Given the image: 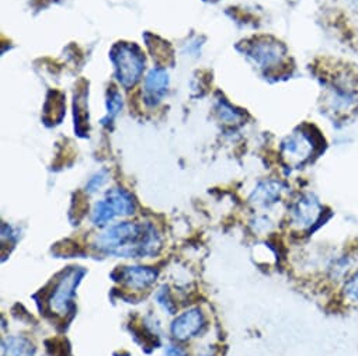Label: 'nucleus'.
I'll return each instance as SVG.
<instances>
[{"mask_svg": "<svg viewBox=\"0 0 358 356\" xmlns=\"http://www.w3.org/2000/svg\"><path fill=\"white\" fill-rule=\"evenodd\" d=\"M93 249L118 258H150L160 253L162 237L152 223L121 222L97 235Z\"/></svg>", "mask_w": 358, "mask_h": 356, "instance_id": "nucleus-1", "label": "nucleus"}, {"mask_svg": "<svg viewBox=\"0 0 358 356\" xmlns=\"http://www.w3.org/2000/svg\"><path fill=\"white\" fill-rule=\"evenodd\" d=\"M324 77L323 108L334 121L347 122L358 115V68L337 64Z\"/></svg>", "mask_w": 358, "mask_h": 356, "instance_id": "nucleus-2", "label": "nucleus"}, {"mask_svg": "<svg viewBox=\"0 0 358 356\" xmlns=\"http://www.w3.org/2000/svg\"><path fill=\"white\" fill-rule=\"evenodd\" d=\"M110 59L118 83L125 89L134 87L145 69V57L141 48L131 43H118L111 48Z\"/></svg>", "mask_w": 358, "mask_h": 356, "instance_id": "nucleus-3", "label": "nucleus"}, {"mask_svg": "<svg viewBox=\"0 0 358 356\" xmlns=\"http://www.w3.org/2000/svg\"><path fill=\"white\" fill-rule=\"evenodd\" d=\"M243 54L260 69L271 72L287 59V47L273 37H257L245 44Z\"/></svg>", "mask_w": 358, "mask_h": 356, "instance_id": "nucleus-4", "label": "nucleus"}, {"mask_svg": "<svg viewBox=\"0 0 358 356\" xmlns=\"http://www.w3.org/2000/svg\"><path fill=\"white\" fill-rule=\"evenodd\" d=\"M316 147V135L310 131L298 129L292 135L287 136L281 143V156L288 165L298 167L310 160Z\"/></svg>", "mask_w": 358, "mask_h": 356, "instance_id": "nucleus-5", "label": "nucleus"}, {"mask_svg": "<svg viewBox=\"0 0 358 356\" xmlns=\"http://www.w3.org/2000/svg\"><path fill=\"white\" fill-rule=\"evenodd\" d=\"M85 274L86 271L82 269L80 267H72L61 275V278L55 282L54 289L48 297V304L52 311H55L57 314L68 313L76 288L80 283Z\"/></svg>", "mask_w": 358, "mask_h": 356, "instance_id": "nucleus-6", "label": "nucleus"}, {"mask_svg": "<svg viewBox=\"0 0 358 356\" xmlns=\"http://www.w3.org/2000/svg\"><path fill=\"white\" fill-rule=\"evenodd\" d=\"M320 214L322 205L319 200L310 193L301 195L289 208V216L292 223L301 229H306L315 225Z\"/></svg>", "mask_w": 358, "mask_h": 356, "instance_id": "nucleus-7", "label": "nucleus"}, {"mask_svg": "<svg viewBox=\"0 0 358 356\" xmlns=\"http://www.w3.org/2000/svg\"><path fill=\"white\" fill-rule=\"evenodd\" d=\"M206 325L204 313L199 307H193L177 316L170 327L171 335L177 341H187L196 336Z\"/></svg>", "mask_w": 358, "mask_h": 356, "instance_id": "nucleus-8", "label": "nucleus"}, {"mask_svg": "<svg viewBox=\"0 0 358 356\" xmlns=\"http://www.w3.org/2000/svg\"><path fill=\"white\" fill-rule=\"evenodd\" d=\"M113 276L115 278V281L121 282L129 289L145 290L156 282L159 272L152 267L135 265V267H121L120 269L113 272Z\"/></svg>", "mask_w": 358, "mask_h": 356, "instance_id": "nucleus-9", "label": "nucleus"}, {"mask_svg": "<svg viewBox=\"0 0 358 356\" xmlns=\"http://www.w3.org/2000/svg\"><path fill=\"white\" fill-rule=\"evenodd\" d=\"M169 84H170V77L164 68L150 69L143 83L146 104L150 107L157 105L166 96L169 90Z\"/></svg>", "mask_w": 358, "mask_h": 356, "instance_id": "nucleus-10", "label": "nucleus"}, {"mask_svg": "<svg viewBox=\"0 0 358 356\" xmlns=\"http://www.w3.org/2000/svg\"><path fill=\"white\" fill-rule=\"evenodd\" d=\"M282 194V184L275 180H266L259 183L250 195V202L260 208H270L275 205Z\"/></svg>", "mask_w": 358, "mask_h": 356, "instance_id": "nucleus-11", "label": "nucleus"}, {"mask_svg": "<svg viewBox=\"0 0 358 356\" xmlns=\"http://www.w3.org/2000/svg\"><path fill=\"white\" fill-rule=\"evenodd\" d=\"M114 209L117 216H131L135 212L134 197L124 188H113L106 194L104 198Z\"/></svg>", "mask_w": 358, "mask_h": 356, "instance_id": "nucleus-12", "label": "nucleus"}, {"mask_svg": "<svg viewBox=\"0 0 358 356\" xmlns=\"http://www.w3.org/2000/svg\"><path fill=\"white\" fill-rule=\"evenodd\" d=\"M2 356H36V346L24 336H8L2 342Z\"/></svg>", "mask_w": 358, "mask_h": 356, "instance_id": "nucleus-13", "label": "nucleus"}, {"mask_svg": "<svg viewBox=\"0 0 358 356\" xmlns=\"http://www.w3.org/2000/svg\"><path fill=\"white\" fill-rule=\"evenodd\" d=\"M89 112L86 104V90L75 94V128L79 135L85 133L87 129Z\"/></svg>", "mask_w": 358, "mask_h": 356, "instance_id": "nucleus-14", "label": "nucleus"}, {"mask_svg": "<svg viewBox=\"0 0 358 356\" xmlns=\"http://www.w3.org/2000/svg\"><path fill=\"white\" fill-rule=\"evenodd\" d=\"M115 212L114 209L110 207V204L106 201V200H101L99 201L93 211H92V222L96 225V226H104L107 225L108 222H111L114 218H115Z\"/></svg>", "mask_w": 358, "mask_h": 356, "instance_id": "nucleus-15", "label": "nucleus"}, {"mask_svg": "<svg viewBox=\"0 0 358 356\" xmlns=\"http://www.w3.org/2000/svg\"><path fill=\"white\" fill-rule=\"evenodd\" d=\"M57 93H52V98L48 97V101L45 104V119L54 122V124H58L64 114H65V105H64V98L59 97L57 98Z\"/></svg>", "mask_w": 358, "mask_h": 356, "instance_id": "nucleus-16", "label": "nucleus"}, {"mask_svg": "<svg viewBox=\"0 0 358 356\" xmlns=\"http://www.w3.org/2000/svg\"><path fill=\"white\" fill-rule=\"evenodd\" d=\"M106 105H107V119L110 121L114 119L122 110V96L115 87H111L107 91Z\"/></svg>", "mask_w": 358, "mask_h": 356, "instance_id": "nucleus-17", "label": "nucleus"}, {"mask_svg": "<svg viewBox=\"0 0 358 356\" xmlns=\"http://www.w3.org/2000/svg\"><path fill=\"white\" fill-rule=\"evenodd\" d=\"M343 293L347 300L352 303H358V271H355L345 282L343 288Z\"/></svg>", "mask_w": 358, "mask_h": 356, "instance_id": "nucleus-18", "label": "nucleus"}, {"mask_svg": "<svg viewBox=\"0 0 358 356\" xmlns=\"http://www.w3.org/2000/svg\"><path fill=\"white\" fill-rule=\"evenodd\" d=\"M218 114H220L221 119H224L225 122H239L242 119V114L239 111H236L235 108H232L225 101H220Z\"/></svg>", "mask_w": 358, "mask_h": 356, "instance_id": "nucleus-19", "label": "nucleus"}, {"mask_svg": "<svg viewBox=\"0 0 358 356\" xmlns=\"http://www.w3.org/2000/svg\"><path fill=\"white\" fill-rule=\"evenodd\" d=\"M107 178H108L107 170H101V171L96 172V174L90 178L89 183L86 184V191H87L89 194L99 191V190L107 183Z\"/></svg>", "mask_w": 358, "mask_h": 356, "instance_id": "nucleus-20", "label": "nucleus"}, {"mask_svg": "<svg viewBox=\"0 0 358 356\" xmlns=\"http://www.w3.org/2000/svg\"><path fill=\"white\" fill-rule=\"evenodd\" d=\"M156 300H157V303H159L169 314H173V313H174V303L171 302L167 289H164V288L160 289V290L156 293Z\"/></svg>", "mask_w": 358, "mask_h": 356, "instance_id": "nucleus-21", "label": "nucleus"}, {"mask_svg": "<svg viewBox=\"0 0 358 356\" xmlns=\"http://www.w3.org/2000/svg\"><path fill=\"white\" fill-rule=\"evenodd\" d=\"M166 356H187V355H186V352L182 348L170 345L166 349Z\"/></svg>", "mask_w": 358, "mask_h": 356, "instance_id": "nucleus-22", "label": "nucleus"}]
</instances>
